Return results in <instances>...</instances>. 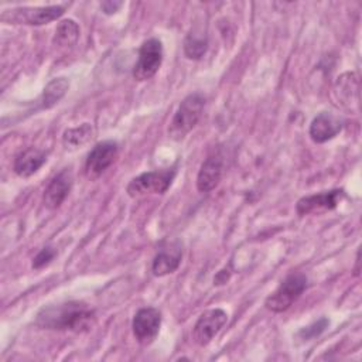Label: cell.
I'll list each match as a JSON object with an SVG mask.
<instances>
[{
	"label": "cell",
	"instance_id": "11",
	"mask_svg": "<svg viewBox=\"0 0 362 362\" xmlns=\"http://www.w3.org/2000/svg\"><path fill=\"white\" fill-rule=\"evenodd\" d=\"M344 195L342 189H332L320 194L307 195L298 199L296 205V211L300 216L310 214H322L334 209L338 205V201Z\"/></svg>",
	"mask_w": 362,
	"mask_h": 362
},
{
	"label": "cell",
	"instance_id": "9",
	"mask_svg": "<svg viewBox=\"0 0 362 362\" xmlns=\"http://www.w3.org/2000/svg\"><path fill=\"white\" fill-rule=\"evenodd\" d=\"M119 146L113 140H105L95 144V147L89 151L85 161V173L89 178L99 177L103 171H106L117 157Z\"/></svg>",
	"mask_w": 362,
	"mask_h": 362
},
{
	"label": "cell",
	"instance_id": "20",
	"mask_svg": "<svg viewBox=\"0 0 362 362\" xmlns=\"http://www.w3.org/2000/svg\"><path fill=\"white\" fill-rule=\"evenodd\" d=\"M328 325H329V321H328L327 318H321V320L313 322L311 325L303 328V329L300 331V337H301L303 339L315 338V337H318Z\"/></svg>",
	"mask_w": 362,
	"mask_h": 362
},
{
	"label": "cell",
	"instance_id": "7",
	"mask_svg": "<svg viewBox=\"0 0 362 362\" xmlns=\"http://www.w3.org/2000/svg\"><path fill=\"white\" fill-rule=\"evenodd\" d=\"M161 325V313L154 307L140 308L132 321L133 335L140 345H150L158 335Z\"/></svg>",
	"mask_w": 362,
	"mask_h": 362
},
{
	"label": "cell",
	"instance_id": "14",
	"mask_svg": "<svg viewBox=\"0 0 362 362\" xmlns=\"http://www.w3.org/2000/svg\"><path fill=\"white\" fill-rule=\"evenodd\" d=\"M342 130V120L328 112L318 113L310 124V137L314 143H325Z\"/></svg>",
	"mask_w": 362,
	"mask_h": 362
},
{
	"label": "cell",
	"instance_id": "19",
	"mask_svg": "<svg viewBox=\"0 0 362 362\" xmlns=\"http://www.w3.org/2000/svg\"><path fill=\"white\" fill-rule=\"evenodd\" d=\"M208 49V38L205 34L192 30L184 40V52L189 59H201Z\"/></svg>",
	"mask_w": 362,
	"mask_h": 362
},
{
	"label": "cell",
	"instance_id": "1",
	"mask_svg": "<svg viewBox=\"0 0 362 362\" xmlns=\"http://www.w3.org/2000/svg\"><path fill=\"white\" fill-rule=\"evenodd\" d=\"M93 322L95 311L82 301H68L44 307L35 320V324L42 328L74 332L88 331Z\"/></svg>",
	"mask_w": 362,
	"mask_h": 362
},
{
	"label": "cell",
	"instance_id": "5",
	"mask_svg": "<svg viewBox=\"0 0 362 362\" xmlns=\"http://www.w3.org/2000/svg\"><path fill=\"white\" fill-rule=\"evenodd\" d=\"M65 11V6H47V7H18L6 10L1 14L3 21L14 24L42 25L59 18Z\"/></svg>",
	"mask_w": 362,
	"mask_h": 362
},
{
	"label": "cell",
	"instance_id": "12",
	"mask_svg": "<svg viewBox=\"0 0 362 362\" xmlns=\"http://www.w3.org/2000/svg\"><path fill=\"white\" fill-rule=\"evenodd\" d=\"M182 249L178 242H168L160 247L157 255L153 259L151 270L157 277H163L175 272L181 263Z\"/></svg>",
	"mask_w": 362,
	"mask_h": 362
},
{
	"label": "cell",
	"instance_id": "3",
	"mask_svg": "<svg viewBox=\"0 0 362 362\" xmlns=\"http://www.w3.org/2000/svg\"><path fill=\"white\" fill-rule=\"evenodd\" d=\"M307 288V277L303 273L288 274L280 286L266 298L264 305L273 313H283L288 310L294 301Z\"/></svg>",
	"mask_w": 362,
	"mask_h": 362
},
{
	"label": "cell",
	"instance_id": "10",
	"mask_svg": "<svg viewBox=\"0 0 362 362\" xmlns=\"http://www.w3.org/2000/svg\"><path fill=\"white\" fill-rule=\"evenodd\" d=\"M225 173V158L221 153L209 154L197 175V188L199 192H209L218 187Z\"/></svg>",
	"mask_w": 362,
	"mask_h": 362
},
{
	"label": "cell",
	"instance_id": "2",
	"mask_svg": "<svg viewBox=\"0 0 362 362\" xmlns=\"http://www.w3.org/2000/svg\"><path fill=\"white\" fill-rule=\"evenodd\" d=\"M205 106V98L199 92L189 93L182 99L168 126V136L173 140L184 139L198 123Z\"/></svg>",
	"mask_w": 362,
	"mask_h": 362
},
{
	"label": "cell",
	"instance_id": "8",
	"mask_svg": "<svg viewBox=\"0 0 362 362\" xmlns=\"http://www.w3.org/2000/svg\"><path fill=\"white\" fill-rule=\"evenodd\" d=\"M228 321V314L222 308H212L204 311L197 320L192 331V337L197 345H208L214 337L222 329Z\"/></svg>",
	"mask_w": 362,
	"mask_h": 362
},
{
	"label": "cell",
	"instance_id": "22",
	"mask_svg": "<svg viewBox=\"0 0 362 362\" xmlns=\"http://www.w3.org/2000/svg\"><path fill=\"white\" fill-rule=\"evenodd\" d=\"M122 6H123L122 1H112V0H107V1L100 3V10H102L105 14H115Z\"/></svg>",
	"mask_w": 362,
	"mask_h": 362
},
{
	"label": "cell",
	"instance_id": "17",
	"mask_svg": "<svg viewBox=\"0 0 362 362\" xmlns=\"http://www.w3.org/2000/svg\"><path fill=\"white\" fill-rule=\"evenodd\" d=\"M78 38H79V25L72 18L62 20L57 25L54 44H57L58 47H72L76 44Z\"/></svg>",
	"mask_w": 362,
	"mask_h": 362
},
{
	"label": "cell",
	"instance_id": "13",
	"mask_svg": "<svg viewBox=\"0 0 362 362\" xmlns=\"http://www.w3.org/2000/svg\"><path fill=\"white\" fill-rule=\"evenodd\" d=\"M72 187V174L68 168L59 171L44 191L42 202L48 209H57L68 197Z\"/></svg>",
	"mask_w": 362,
	"mask_h": 362
},
{
	"label": "cell",
	"instance_id": "21",
	"mask_svg": "<svg viewBox=\"0 0 362 362\" xmlns=\"http://www.w3.org/2000/svg\"><path fill=\"white\" fill-rule=\"evenodd\" d=\"M55 255H57V252L52 247H49V246L42 247L37 253V256L33 259V267L34 269H41V267L47 266L55 257Z\"/></svg>",
	"mask_w": 362,
	"mask_h": 362
},
{
	"label": "cell",
	"instance_id": "18",
	"mask_svg": "<svg viewBox=\"0 0 362 362\" xmlns=\"http://www.w3.org/2000/svg\"><path fill=\"white\" fill-rule=\"evenodd\" d=\"M69 88V81L66 78L51 79L42 92V107L49 109L57 105Z\"/></svg>",
	"mask_w": 362,
	"mask_h": 362
},
{
	"label": "cell",
	"instance_id": "6",
	"mask_svg": "<svg viewBox=\"0 0 362 362\" xmlns=\"http://www.w3.org/2000/svg\"><path fill=\"white\" fill-rule=\"evenodd\" d=\"M163 62V44L157 38L146 40L140 49L137 61L133 66V78L136 81H147L157 74Z\"/></svg>",
	"mask_w": 362,
	"mask_h": 362
},
{
	"label": "cell",
	"instance_id": "15",
	"mask_svg": "<svg viewBox=\"0 0 362 362\" xmlns=\"http://www.w3.org/2000/svg\"><path fill=\"white\" fill-rule=\"evenodd\" d=\"M47 161V154L35 147H28L17 154L13 170L21 178H28L35 174Z\"/></svg>",
	"mask_w": 362,
	"mask_h": 362
},
{
	"label": "cell",
	"instance_id": "4",
	"mask_svg": "<svg viewBox=\"0 0 362 362\" xmlns=\"http://www.w3.org/2000/svg\"><path fill=\"white\" fill-rule=\"evenodd\" d=\"M175 175L174 168H165L160 171H147L134 177L127 184V194L132 198H139L147 194H164Z\"/></svg>",
	"mask_w": 362,
	"mask_h": 362
},
{
	"label": "cell",
	"instance_id": "16",
	"mask_svg": "<svg viewBox=\"0 0 362 362\" xmlns=\"http://www.w3.org/2000/svg\"><path fill=\"white\" fill-rule=\"evenodd\" d=\"M93 136V127L89 123H82L78 127L66 129L62 134V144L65 148H78L86 144Z\"/></svg>",
	"mask_w": 362,
	"mask_h": 362
}]
</instances>
